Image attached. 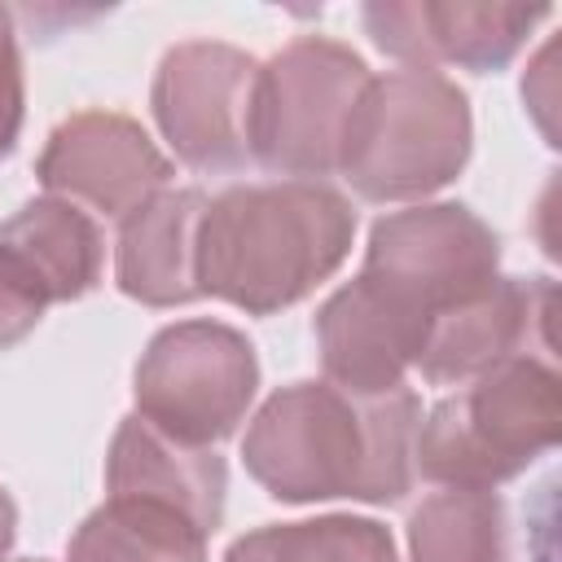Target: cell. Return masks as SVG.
Returning <instances> with one entry per match:
<instances>
[{
  "mask_svg": "<svg viewBox=\"0 0 562 562\" xmlns=\"http://www.w3.org/2000/svg\"><path fill=\"white\" fill-rule=\"evenodd\" d=\"M53 198L83 202L105 220H127L171 180V158L119 110H79L61 119L35 162Z\"/></svg>",
  "mask_w": 562,
  "mask_h": 562,
  "instance_id": "obj_9",
  "label": "cell"
},
{
  "mask_svg": "<svg viewBox=\"0 0 562 562\" xmlns=\"http://www.w3.org/2000/svg\"><path fill=\"white\" fill-rule=\"evenodd\" d=\"M22 562H44V558H22Z\"/></svg>",
  "mask_w": 562,
  "mask_h": 562,
  "instance_id": "obj_22",
  "label": "cell"
},
{
  "mask_svg": "<svg viewBox=\"0 0 562 562\" xmlns=\"http://www.w3.org/2000/svg\"><path fill=\"white\" fill-rule=\"evenodd\" d=\"M259 61L220 40H184L162 53L149 105L162 140L193 171H241L250 154Z\"/></svg>",
  "mask_w": 562,
  "mask_h": 562,
  "instance_id": "obj_8",
  "label": "cell"
},
{
  "mask_svg": "<svg viewBox=\"0 0 562 562\" xmlns=\"http://www.w3.org/2000/svg\"><path fill=\"white\" fill-rule=\"evenodd\" d=\"M369 83V66L356 48L299 35L268 61H259L250 154L259 167L285 180H325L338 171L351 110Z\"/></svg>",
  "mask_w": 562,
  "mask_h": 562,
  "instance_id": "obj_5",
  "label": "cell"
},
{
  "mask_svg": "<svg viewBox=\"0 0 562 562\" xmlns=\"http://www.w3.org/2000/svg\"><path fill=\"white\" fill-rule=\"evenodd\" d=\"M562 395L544 356H514L439 400L417 426V470L443 487H496L558 443Z\"/></svg>",
  "mask_w": 562,
  "mask_h": 562,
  "instance_id": "obj_4",
  "label": "cell"
},
{
  "mask_svg": "<svg viewBox=\"0 0 562 562\" xmlns=\"http://www.w3.org/2000/svg\"><path fill=\"white\" fill-rule=\"evenodd\" d=\"M224 562H400V558L382 522L325 514L307 522L255 527L228 544Z\"/></svg>",
  "mask_w": 562,
  "mask_h": 562,
  "instance_id": "obj_18",
  "label": "cell"
},
{
  "mask_svg": "<svg viewBox=\"0 0 562 562\" xmlns=\"http://www.w3.org/2000/svg\"><path fill=\"white\" fill-rule=\"evenodd\" d=\"M26 119V83H22V53H18V31L13 13L0 9V162L13 154Z\"/></svg>",
  "mask_w": 562,
  "mask_h": 562,
  "instance_id": "obj_20",
  "label": "cell"
},
{
  "mask_svg": "<svg viewBox=\"0 0 562 562\" xmlns=\"http://www.w3.org/2000/svg\"><path fill=\"white\" fill-rule=\"evenodd\" d=\"M553 281L549 277H496L474 299L439 312L426 329L417 373L430 386L470 382L514 356H549L553 334Z\"/></svg>",
  "mask_w": 562,
  "mask_h": 562,
  "instance_id": "obj_11",
  "label": "cell"
},
{
  "mask_svg": "<svg viewBox=\"0 0 562 562\" xmlns=\"http://www.w3.org/2000/svg\"><path fill=\"white\" fill-rule=\"evenodd\" d=\"M0 246L40 281L48 303H75L101 281L105 241L88 211L66 198H31L0 224Z\"/></svg>",
  "mask_w": 562,
  "mask_h": 562,
  "instance_id": "obj_15",
  "label": "cell"
},
{
  "mask_svg": "<svg viewBox=\"0 0 562 562\" xmlns=\"http://www.w3.org/2000/svg\"><path fill=\"white\" fill-rule=\"evenodd\" d=\"M13 540H18V505H13V496L0 487V562L9 558Z\"/></svg>",
  "mask_w": 562,
  "mask_h": 562,
  "instance_id": "obj_21",
  "label": "cell"
},
{
  "mask_svg": "<svg viewBox=\"0 0 562 562\" xmlns=\"http://www.w3.org/2000/svg\"><path fill=\"white\" fill-rule=\"evenodd\" d=\"M422 404L413 386L351 395L334 382H290L263 400L241 439L246 474L285 505H395L417 479Z\"/></svg>",
  "mask_w": 562,
  "mask_h": 562,
  "instance_id": "obj_1",
  "label": "cell"
},
{
  "mask_svg": "<svg viewBox=\"0 0 562 562\" xmlns=\"http://www.w3.org/2000/svg\"><path fill=\"white\" fill-rule=\"evenodd\" d=\"M259 391V360L241 329L224 321H176L136 360V413L162 435L211 448L228 439Z\"/></svg>",
  "mask_w": 562,
  "mask_h": 562,
  "instance_id": "obj_6",
  "label": "cell"
},
{
  "mask_svg": "<svg viewBox=\"0 0 562 562\" xmlns=\"http://www.w3.org/2000/svg\"><path fill=\"white\" fill-rule=\"evenodd\" d=\"M496 233L461 202L408 206L391 211L369 228L360 277L408 307L417 321H430L479 290H487L501 272Z\"/></svg>",
  "mask_w": 562,
  "mask_h": 562,
  "instance_id": "obj_7",
  "label": "cell"
},
{
  "mask_svg": "<svg viewBox=\"0 0 562 562\" xmlns=\"http://www.w3.org/2000/svg\"><path fill=\"white\" fill-rule=\"evenodd\" d=\"M356 211L316 180H263L215 193L198 224V290L250 316L307 299L351 255Z\"/></svg>",
  "mask_w": 562,
  "mask_h": 562,
  "instance_id": "obj_2",
  "label": "cell"
},
{
  "mask_svg": "<svg viewBox=\"0 0 562 562\" xmlns=\"http://www.w3.org/2000/svg\"><path fill=\"white\" fill-rule=\"evenodd\" d=\"M202 189H162L119 224L114 281L145 307H180L198 290V224L206 211Z\"/></svg>",
  "mask_w": 562,
  "mask_h": 562,
  "instance_id": "obj_14",
  "label": "cell"
},
{
  "mask_svg": "<svg viewBox=\"0 0 562 562\" xmlns=\"http://www.w3.org/2000/svg\"><path fill=\"white\" fill-rule=\"evenodd\" d=\"M206 531L149 496H105L70 536L66 562H206Z\"/></svg>",
  "mask_w": 562,
  "mask_h": 562,
  "instance_id": "obj_16",
  "label": "cell"
},
{
  "mask_svg": "<svg viewBox=\"0 0 562 562\" xmlns=\"http://www.w3.org/2000/svg\"><path fill=\"white\" fill-rule=\"evenodd\" d=\"M470 145L465 92L443 70L400 66L369 75L342 136L338 176L364 202H413L452 184Z\"/></svg>",
  "mask_w": 562,
  "mask_h": 562,
  "instance_id": "obj_3",
  "label": "cell"
},
{
  "mask_svg": "<svg viewBox=\"0 0 562 562\" xmlns=\"http://www.w3.org/2000/svg\"><path fill=\"white\" fill-rule=\"evenodd\" d=\"M48 294L40 290V281L0 246V351L18 347L40 321H44Z\"/></svg>",
  "mask_w": 562,
  "mask_h": 562,
  "instance_id": "obj_19",
  "label": "cell"
},
{
  "mask_svg": "<svg viewBox=\"0 0 562 562\" xmlns=\"http://www.w3.org/2000/svg\"><path fill=\"white\" fill-rule=\"evenodd\" d=\"M544 4H439V0H373L360 9L369 40L404 66H461L496 75L527 44Z\"/></svg>",
  "mask_w": 562,
  "mask_h": 562,
  "instance_id": "obj_10",
  "label": "cell"
},
{
  "mask_svg": "<svg viewBox=\"0 0 562 562\" xmlns=\"http://www.w3.org/2000/svg\"><path fill=\"white\" fill-rule=\"evenodd\" d=\"M413 562H509V518L492 487H443L408 514Z\"/></svg>",
  "mask_w": 562,
  "mask_h": 562,
  "instance_id": "obj_17",
  "label": "cell"
},
{
  "mask_svg": "<svg viewBox=\"0 0 562 562\" xmlns=\"http://www.w3.org/2000/svg\"><path fill=\"white\" fill-rule=\"evenodd\" d=\"M105 492L110 496H149L180 514H189L206 536L224 522L228 496V465L215 448H193L140 413H127L110 439L105 457Z\"/></svg>",
  "mask_w": 562,
  "mask_h": 562,
  "instance_id": "obj_13",
  "label": "cell"
},
{
  "mask_svg": "<svg viewBox=\"0 0 562 562\" xmlns=\"http://www.w3.org/2000/svg\"><path fill=\"white\" fill-rule=\"evenodd\" d=\"M422 342L426 321H417L364 277L334 290L316 312V351L325 364V382L351 395L408 386L404 373L417 364Z\"/></svg>",
  "mask_w": 562,
  "mask_h": 562,
  "instance_id": "obj_12",
  "label": "cell"
}]
</instances>
